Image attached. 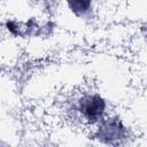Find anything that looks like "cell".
Returning a JSON list of instances; mask_svg holds the SVG:
<instances>
[{"label": "cell", "mask_w": 147, "mask_h": 147, "mask_svg": "<svg viewBox=\"0 0 147 147\" xmlns=\"http://www.w3.org/2000/svg\"><path fill=\"white\" fill-rule=\"evenodd\" d=\"M70 9L77 15H84L91 7V0H67Z\"/></svg>", "instance_id": "obj_2"}, {"label": "cell", "mask_w": 147, "mask_h": 147, "mask_svg": "<svg viewBox=\"0 0 147 147\" xmlns=\"http://www.w3.org/2000/svg\"><path fill=\"white\" fill-rule=\"evenodd\" d=\"M105 101L101 96L94 94L85 95L79 101V110L83 114L84 118L91 123H95L101 119L105 113Z\"/></svg>", "instance_id": "obj_1"}]
</instances>
